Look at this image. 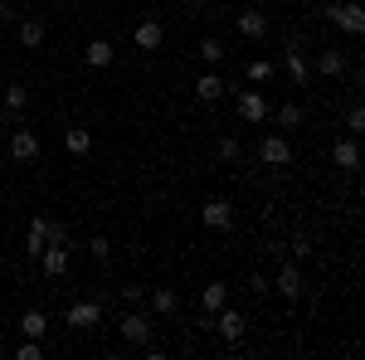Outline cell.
<instances>
[{
  "label": "cell",
  "mask_w": 365,
  "mask_h": 360,
  "mask_svg": "<svg viewBox=\"0 0 365 360\" xmlns=\"http://www.w3.org/2000/svg\"><path fill=\"white\" fill-rule=\"evenodd\" d=\"M195 54H200V63H210V68H220V63H225V44H220L215 34H205V39L195 44Z\"/></svg>",
  "instance_id": "obj_21"
},
{
  "label": "cell",
  "mask_w": 365,
  "mask_h": 360,
  "mask_svg": "<svg viewBox=\"0 0 365 360\" xmlns=\"http://www.w3.org/2000/svg\"><path fill=\"white\" fill-rule=\"evenodd\" d=\"M63 326H73V331H93V326H103V307L98 302H73L63 312Z\"/></svg>",
  "instance_id": "obj_3"
},
{
  "label": "cell",
  "mask_w": 365,
  "mask_h": 360,
  "mask_svg": "<svg viewBox=\"0 0 365 360\" xmlns=\"http://www.w3.org/2000/svg\"><path fill=\"white\" fill-rule=\"evenodd\" d=\"M346 132H365V108H351V112H346Z\"/></svg>",
  "instance_id": "obj_32"
},
{
  "label": "cell",
  "mask_w": 365,
  "mask_h": 360,
  "mask_svg": "<svg viewBox=\"0 0 365 360\" xmlns=\"http://www.w3.org/2000/svg\"><path fill=\"white\" fill-rule=\"evenodd\" d=\"M161 39H166L161 20H141V25L132 29V44H137L141 54H156V49H161Z\"/></svg>",
  "instance_id": "obj_10"
},
{
  "label": "cell",
  "mask_w": 365,
  "mask_h": 360,
  "mask_svg": "<svg viewBox=\"0 0 365 360\" xmlns=\"http://www.w3.org/2000/svg\"><path fill=\"white\" fill-rule=\"evenodd\" d=\"M225 93H229V88H225V78H220V73H200V83H195V98H200V103H220Z\"/></svg>",
  "instance_id": "obj_19"
},
{
  "label": "cell",
  "mask_w": 365,
  "mask_h": 360,
  "mask_svg": "<svg viewBox=\"0 0 365 360\" xmlns=\"http://www.w3.org/2000/svg\"><path fill=\"white\" fill-rule=\"evenodd\" d=\"M327 15H331V20H336L346 34H361V29H365V10L356 5V0H341V5H331Z\"/></svg>",
  "instance_id": "obj_9"
},
{
  "label": "cell",
  "mask_w": 365,
  "mask_h": 360,
  "mask_svg": "<svg viewBox=\"0 0 365 360\" xmlns=\"http://www.w3.org/2000/svg\"><path fill=\"white\" fill-rule=\"evenodd\" d=\"M268 112H273V108H268V98H263L258 88H253V93H239V117H244L249 127H263Z\"/></svg>",
  "instance_id": "obj_6"
},
{
  "label": "cell",
  "mask_w": 365,
  "mask_h": 360,
  "mask_svg": "<svg viewBox=\"0 0 365 360\" xmlns=\"http://www.w3.org/2000/svg\"><path fill=\"white\" fill-rule=\"evenodd\" d=\"M117 331H122V341H127V346H146V341H151V331H156V322H151L146 312H137V307H127V317L117 322Z\"/></svg>",
  "instance_id": "obj_1"
},
{
  "label": "cell",
  "mask_w": 365,
  "mask_h": 360,
  "mask_svg": "<svg viewBox=\"0 0 365 360\" xmlns=\"http://www.w3.org/2000/svg\"><path fill=\"white\" fill-rule=\"evenodd\" d=\"M15 360H44V346H39L34 336H20V346H15Z\"/></svg>",
  "instance_id": "obj_29"
},
{
  "label": "cell",
  "mask_w": 365,
  "mask_h": 360,
  "mask_svg": "<svg viewBox=\"0 0 365 360\" xmlns=\"http://www.w3.org/2000/svg\"><path fill=\"white\" fill-rule=\"evenodd\" d=\"M282 73H287V78L297 83V93H302V88L312 83V58L302 54L297 44H287V54H282Z\"/></svg>",
  "instance_id": "obj_5"
},
{
  "label": "cell",
  "mask_w": 365,
  "mask_h": 360,
  "mask_svg": "<svg viewBox=\"0 0 365 360\" xmlns=\"http://www.w3.org/2000/svg\"><path fill=\"white\" fill-rule=\"evenodd\" d=\"M331 166L336 170H356L361 166V146H356V137H341L336 146H331Z\"/></svg>",
  "instance_id": "obj_13"
},
{
  "label": "cell",
  "mask_w": 365,
  "mask_h": 360,
  "mask_svg": "<svg viewBox=\"0 0 365 360\" xmlns=\"http://www.w3.org/2000/svg\"><path fill=\"white\" fill-rule=\"evenodd\" d=\"M39 263H44V277H68V244H44Z\"/></svg>",
  "instance_id": "obj_11"
},
{
  "label": "cell",
  "mask_w": 365,
  "mask_h": 360,
  "mask_svg": "<svg viewBox=\"0 0 365 360\" xmlns=\"http://www.w3.org/2000/svg\"><path fill=\"white\" fill-rule=\"evenodd\" d=\"M185 5H195V10H200V5H205V0H185Z\"/></svg>",
  "instance_id": "obj_37"
},
{
  "label": "cell",
  "mask_w": 365,
  "mask_h": 360,
  "mask_svg": "<svg viewBox=\"0 0 365 360\" xmlns=\"http://www.w3.org/2000/svg\"><path fill=\"white\" fill-rule=\"evenodd\" d=\"M10 156H15L20 166L39 161V137H34V132H10Z\"/></svg>",
  "instance_id": "obj_12"
},
{
  "label": "cell",
  "mask_w": 365,
  "mask_h": 360,
  "mask_svg": "<svg viewBox=\"0 0 365 360\" xmlns=\"http://www.w3.org/2000/svg\"><path fill=\"white\" fill-rule=\"evenodd\" d=\"M234 25H239L244 39H263V34H268V20H263L258 10H239V15H234Z\"/></svg>",
  "instance_id": "obj_16"
},
{
  "label": "cell",
  "mask_w": 365,
  "mask_h": 360,
  "mask_svg": "<svg viewBox=\"0 0 365 360\" xmlns=\"http://www.w3.org/2000/svg\"><path fill=\"white\" fill-rule=\"evenodd\" d=\"M215 317H220V322H210V326H220V336H225L229 346H234V341H244V331H249V322H244V312H234V307H220Z\"/></svg>",
  "instance_id": "obj_8"
},
{
  "label": "cell",
  "mask_w": 365,
  "mask_h": 360,
  "mask_svg": "<svg viewBox=\"0 0 365 360\" xmlns=\"http://www.w3.org/2000/svg\"><path fill=\"white\" fill-rule=\"evenodd\" d=\"M258 161H263V166H287V161H292V141L282 137V132L263 137L258 141Z\"/></svg>",
  "instance_id": "obj_4"
},
{
  "label": "cell",
  "mask_w": 365,
  "mask_h": 360,
  "mask_svg": "<svg viewBox=\"0 0 365 360\" xmlns=\"http://www.w3.org/2000/svg\"><path fill=\"white\" fill-rule=\"evenodd\" d=\"M302 287H307V282H302V273H297V263H282L278 277H273V292L287 297V302H297V297H302Z\"/></svg>",
  "instance_id": "obj_7"
},
{
  "label": "cell",
  "mask_w": 365,
  "mask_h": 360,
  "mask_svg": "<svg viewBox=\"0 0 365 360\" xmlns=\"http://www.w3.org/2000/svg\"><path fill=\"white\" fill-rule=\"evenodd\" d=\"M249 287H253V292H258V297H263V292H273V277H263V273H253V277H249Z\"/></svg>",
  "instance_id": "obj_33"
},
{
  "label": "cell",
  "mask_w": 365,
  "mask_h": 360,
  "mask_svg": "<svg viewBox=\"0 0 365 360\" xmlns=\"http://www.w3.org/2000/svg\"><path fill=\"white\" fill-rule=\"evenodd\" d=\"M151 312L156 317H175L180 312V292L175 287H151Z\"/></svg>",
  "instance_id": "obj_17"
},
{
  "label": "cell",
  "mask_w": 365,
  "mask_h": 360,
  "mask_svg": "<svg viewBox=\"0 0 365 360\" xmlns=\"http://www.w3.org/2000/svg\"><path fill=\"white\" fill-rule=\"evenodd\" d=\"M44 244H68V229L58 220H44Z\"/></svg>",
  "instance_id": "obj_31"
},
{
  "label": "cell",
  "mask_w": 365,
  "mask_h": 360,
  "mask_svg": "<svg viewBox=\"0 0 365 360\" xmlns=\"http://www.w3.org/2000/svg\"><path fill=\"white\" fill-rule=\"evenodd\" d=\"M88 253H93L98 263H108V258H113V239H108V234H93V239H88Z\"/></svg>",
  "instance_id": "obj_30"
},
{
  "label": "cell",
  "mask_w": 365,
  "mask_h": 360,
  "mask_svg": "<svg viewBox=\"0 0 365 360\" xmlns=\"http://www.w3.org/2000/svg\"><path fill=\"white\" fill-rule=\"evenodd\" d=\"M302 117H307L302 103H282V108H278V127H282V132H292V127H302Z\"/></svg>",
  "instance_id": "obj_26"
},
{
  "label": "cell",
  "mask_w": 365,
  "mask_h": 360,
  "mask_svg": "<svg viewBox=\"0 0 365 360\" xmlns=\"http://www.w3.org/2000/svg\"><path fill=\"white\" fill-rule=\"evenodd\" d=\"M292 258H312V244H307V239H302V234L292 239Z\"/></svg>",
  "instance_id": "obj_34"
},
{
  "label": "cell",
  "mask_w": 365,
  "mask_h": 360,
  "mask_svg": "<svg viewBox=\"0 0 365 360\" xmlns=\"http://www.w3.org/2000/svg\"><path fill=\"white\" fill-rule=\"evenodd\" d=\"M141 292H146V287H122V302H127V307H141Z\"/></svg>",
  "instance_id": "obj_35"
},
{
  "label": "cell",
  "mask_w": 365,
  "mask_h": 360,
  "mask_svg": "<svg viewBox=\"0 0 365 360\" xmlns=\"http://www.w3.org/2000/svg\"><path fill=\"white\" fill-rule=\"evenodd\" d=\"M317 73H322V78H341V73H346V54H336V49L317 54Z\"/></svg>",
  "instance_id": "obj_22"
},
{
  "label": "cell",
  "mask_w": 365,
  "mask_h": 360,
  "mask_svg": "<svg viewBox=\"0 0 365 360\" xmlns=\"http://www.w3.org/2000/svg\"><path fill=\"white\" fill-rule=\"evenodd\" d=\"M215 156H220V161H239V156H244L239 137H220V141H215Z\"/></svg>",
  "instance_id": "obj_28"
},
{
  "label": "cell",
  "mask_w": 365,
  "mask_h": 360,
  "mask_svg": "<svg viewBox=\"0 0 365 360\" xmlns=\"http://www.w3.org/2000/svg\"><path fill=\"white\" fill-rule=\"evenodd\" d=\"M0 132H5V108H0Z\"/></svg>",
  "instance_id": "obj_36"
},
{
  "label": "cell",
  "mask_w": 365,
  "mask_h": 360,
  "mask_svg": "<svg viewBox=\"0 0 365 360\" xmlns=\"http://www.w3.org/2000/svg\"><path fill=\"white\" fill-rule=\"evenodd\" d=\"M15 39H20L25 49H39V44H44V20H34V15H25V20L15 25Z\"/></svg>",
  "instance_id": "obj_18"
},
{
  "label": "cell",
  "mask_w": 365,
  "mask_h": 360,
  "mask_svg": "<svg viewBox=\"0 0 365 360\" xmlns=\"http://www.w3.org/2000/svg\"><path fill=\"white\" fill-rule=\"evenodd\" d=\"M0 108H5V112H25V108H29V93H25V83H10V88H5Z\"/></svg>",
  "instance_id": "obj_24"
},
{
  "label": "cell",
  "mask_w": 365,
  "mask_h": 360,
  "mask_svg": "<svg viewBox=\"0 0 365 360\" xmlns=\"http://www.w3.org/2000/svg\"><path fill=\"white\" fill-rule=\"evenodd\" d=\"M220 307H229V287H225V282H205V287H200V312L215 317Z\"/></svg>",
  "instance_id": "obj_14"
},
{
  "label": "cell",
  "mask_w": 365,
  "mask_h": 360,
  "mask_svg": "<svg viewBox=\"0 0 365 360\" xmlns=\"http://www.w3.org/2000/svg\"><path fill=\"white\" fill-rule=\"evenodd\" d=\"M39 253H44V220H34L25 234V258H39Z\"/></svg>",
  "instance_id": "obj_27"
},
{
  "label": "cell",
  "mask_w": 365,
  "mask_h": 360,
  "mask_svg": "<svg viewBox=\"0 0 365 360\" xmlns=\"http://www.w3.org/2000/svg\"><path fill=\"white\" fill-rule=\"evenodd\" d=\"M200 224H205V229H215V234H229V229H234V205H229V200H205Z\"/></svg>",
  "instance_id": "obj_2"
},
{
  "label": "cell",
  "mask_w": 365,
  "mask_h": 360,
  "mask_svg": "<svg viewBox=\"0 0 365 360\" xmlns=\"http://www.w3.org/2000/svg\"><path fill=\"white\" fill-rule=\"evenodd\" d=\"M44 331H49V317H44V312H25V317H20V336H34V341H39Z\"/></svg>",
  "instance_id": "obj_23"
},
{
  "label": "cell",
  "mask_w": 365,
  "mask_h": 360,
  "mask_svg": "<svg viewBox=\"0 0 365 360\" xmlns=\"http://www.w3.org/2000/svg\"><path fill=\"white\" fill-rule=\"evenodd\" d=\"M113 58H117V49L108 44V39H88V49H83V63H88V68H108Z\"/></svg>",
  "instance_id": "obj_15"
},
{
  "label": "cell",
  "mask_w": 365,
  "mask_h": 360,
  "mask_svg": "<svg viewBox=\"0 0 365 360\" xmlns=\"http://www.w3.org/2000/svg\"><path fill=\"white\" fill-rule=\"evenodd\" d=\"M63 151H68V156H88V151H93V132H88V127H68V132H63Z\"/></svg>",
  "instance_id": "obj_20"
},
{
  "label": "cell",
  "mask_w": 365,
  "mask_h": 360,
  "mask_svg": "<svg viewBox=\"0 0 365 360\" xmlns=\"http://www.w3.org/2000/svg\"><path fill=\"white\" fill-rule=\"evenodd\" d=\"M273 73H278V63H273V58H253V63H249V83L253 88H263Z\"/></svg>",
  "instance_id": "obj_25"
},
{
  "label": "cell",
  "mask_w": 365,
  "mask_h": 360,
  "mask_svg": "<svg viewBox=\"0 0 365 360\" xmlns=\"http://www.w3.org/2000/svg\"><path fill=\"white\" fill-rule=\"evenodd\" d=\"M327 5H341V0H327Z\"/></svg>",
  "instance_id": "obj_38"
}]
</instances>
